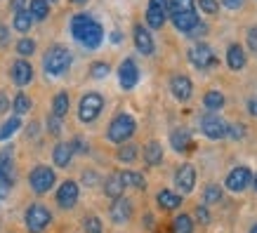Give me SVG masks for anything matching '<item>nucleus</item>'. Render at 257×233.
<instances>
[{"mask_svg":"<svg viewBox=\"0 0 257 233\" xmlns=\"http://www.w3.org/2000/svg\"><path fill=\"white\" fill-rule=\"evenodd\" d=\"M71 36L85 50H97L101 45V40H104V29H101V24L94 17L80 12V15L71 19Z\"/></svg>","mask_w":257,"mask_h":233,"instance_id":"nucleus-1","label":"nucleus"},{"mask_svg":"<svg viewBox=\"0 0 257 233\" xmlns=\"http://www.w3.org/2000/svg\"><path fill=\"white\" fill-rule=\"evenodd\" d=\"M168 17L179 33H191L201 24L196 12V0H168Z\"/></svg>","mask_w":257,"mask_h":233,"instance_id":"nucleus-2","label":"nucleus"},{"mask_svg":"<svg viewBox=\"0 0 257 233\" xmlns=\"http://www.w3.org/2000/svg\"><path fill=\"white\" fill-rule=\"evenodd\" d=\"M71 66V52L64 45H52L43 57V69L47 76H64Z\"/></svg>","mask_w":257,"mask_h":233,"instance_id":"nucleus-3","label":"nucleus"},{"mask_svg":"<svg viewBox=\"0 0 257 233\" xmlns=\"http://www.w3.org/2000/svg\"><path fill=\"white\" fill-rule=\"evenodd\" d=\"M135 132H137V120H135L130 113H118L109 123L106 137H109V141H113V144H125Z\"/></svg>","mask_w":257,"mask_h":233,"instance_id":"nucleus-4","label":"nucleus"},{"mask_svg":"<svg viewBox=\"0 0 257 233\" xmlns=\"http://www.w3.org/2000/svg\"><path fill=\"white\" fill-rule=\"evenodd\" d=\"M101 111H104V97L99 92H87L80 97L78 101V120L80 123H94L97 118L101 116Z\"/></svg>","mask_w":257,"mask_h":233,"instance_id":"nucleus-5","label":"nucleus"},{"mask_svg":"<svg viewBox=\"0 0 257 233\" xmlns=\"http://www.w3.org/2000/svg\"><path fill=\"white\" fill-rule=\"evenodd\" d=\"M24 224H26L29 233H43L47 226L52 224V212L47 210L45 205L33 202L31 207L26 210V214H24Z\"/></svg>","mask_w":257,"mask_h":233,"instance_id":"nucleus-6","label":"nucleus"},{"mask_svg":"<svg viewBox=\"0 0 257 233\" xmlns=\"http://www.w3.org/2000/svg\"><path fill=\"white\" fill-rule=\"evenodd\" d=\"M55 181H57L55 170L47 167V165H36V167L29 172V186L33 188V193H38V195L47 193L50 188L55 186Z\"/></svg>","mask_w":257,"mask_h":233,"instance_id":"nucleus-7","label":"nucleus"},{"mask_svg":"<svg viewBox=\"0 0 257 233\" xmlns=\"http://www.w3.org/2000/svg\"><path fill=\"white\" fill-rule=\"evenodd\" d=\"M189 62L194 64L196 69H212V66H217V55L212 52V47L208 43H196L191 50H189Z\"/></svg>","mask_w":257,"mask_h":233,"instance_id":"nucleus-8","label":"nucleus"},{"mask_svg":"<svg viewBox=\"0 0 257 233\" xmlns=\"http://www.w3.org/2000/svg\"><path fill=\"white\" fill-rule=\"evenodd\" d=\"M226 127H229V123H226L224 118H219L217 113H205V116L201 118V132L212 141L224 139Z\"/></svg>","mask_w":257,"mask_h":233,"instance_id":"nucleus-9","label":"nucleus"},{"mask_svg":"<svg viewBox=\"0 0 257 233\" xmlns=\"http://www.w3.org/2000/svg\"><path fill=\"white\" fill-rule=\"evenodd\" d=\"M252 184V172L245 167V165H238V167H234V170L226 174L224 179V186L231 191V193H243L245 188Z\"/></svg>","mask_w":257,"mask_h":233,"instance_id":"nucleus-10","label":"nucleus"},{"mask_svg":"<svg viewBox=\"0 0 257 233\" xmlns=\"http://www.w3.org/2000/svg\"><path fill=\"white\" fill-rule=\"evenodd\" d=\"M118 83H120L123 90H135L137 87V83H140V66H137L133 57L120 62V66H118Z\"/></svg>","mask_w":257,"mask_h":233,"instance_id":"nucleus-11","label":"nucleus"},{"mask_svg":"<svg viewBox=\"0 0 257 233\" xmlns=\"http://www.w3.org/2000/svg\"><path fill=\"white\" fill-rule=\"evenodd\" d=\"M78 195H80L78 184H76L73 179H66L62 186L57 188V205H59L62 210H71V207H76Z\"/></svg>","mask_w":257,"mask_h":233,"instance_id":"nucleus-12","label":"nucleus"},{"mask_svg":"<svg viewBox=\"0 0 257 233\" xmlns=\"http://www.w3.org/2000/svg\"><path fill=\"white\" fill-rule=\"evenodd\" d=\"M168 22V0H149L147 8V24L149 29H163V24Z\"/></svg>","mask_w":257,"mask_h":233,"instance_id":"nucleus-13","label":"nucleus"},{"mask_svg":"<svg viewBox=\"0 0 257 233\" xmlns=\"http://www.w3.org/2000/svg\"><path fill=\"white\" fill-rule=\"evenodd\" d=\"M175 186H177V193H191L196 188V167L194 165H182L177 172H175Z\"/></svg>","mask_w":257,"mask_h":233,"instance_id":"nucleus-14","label":"nucleus"},{"mask_svg":"<svg viewBox=\"0 0 257 233\" xmlns=\"http://www.w3.org/2000/svg\"><path fill=\"white\" fill-rule=\"evenodd\" d=\"M170 92L177 101H189L191 94H194V83H191V78L184 76V73L172 76L170 78Z\"/></svg>","mask_w":257,"mask_h":233,"instance_id":"nucleus-15","label":"nucleus"},{"mask_svg":"<svg viewBox=\"0 0 257 233\" xmlns=\"http://www.w3.org/2000/svg\"><path fill=\"white\" fill-rule=\"evenodd\" d=\"M109 217L113 224H127L133 219V200L130 198H116L111 202V210H109Z\"/></svg>","mask_w":257,"mask_h":233,"instance_id":"nucleus-16","label":"nucleus"},{"mask_svg":"<svg viewBox=\"0 0 257 233\" xmlns=\"http://www.w3.org/2000/svg\"><path fill=\"white\" fill-rule=\"evenodd\" d=\"M133 38H135V47L140 50L142 55H154L156 45H154V36H151V31H149L147 26L137 24L133 31Z\"/></svg>","mask_w":257,"mask_h":233,"instance_id":"nucleus-17","label":"nucleus"},{"mask_svg":"<svg viewBox=\"0 0 257 233\" xmlns=\"http://www.w3.org/2000/svg\"><path fill=\"white\" fill-rule=\"evenodd\" d=\"M10 76L15 80V85H19V87L29 85L33 80V66L26 62V59H17V62L12 64V69H10Z\"/></svg>","mask_w":257,"mask_h":233,"instance_id":"nucleus-18","label":"nucleus"},{"mask_svg":"<svg viewBox=\"0 0 257 233\" xmlns=\"http://www.w3.org/2000/svg\"><path fill=\"white\" fill-rule=\"evenodd\" d=\"M226 64H229V69L231 71H243L245 69L248 57H245V50H243L238 43L229 45V50H226Z\"/></svg>","mask_w":257,"mask_h":233,"instance_id":"nucleus-19","label":"nucleus"},{"mask_svg":"<svg viewBox=\"0 0 257 233\" xmlns=\"http://www.w3.org/2000/svg\"><path fill=\"white\" fill-rule=\"evenodd\" d=\"M156 202H158L161 210L172 212L182 205V195H179L177 191H170V188H161V191L156 193Z\"/></svg>","mask_w":257,"mask_h":233,"instance_id":"nucleus-20","label":"nucleus"},{"mask_svg":"<svg viewBox=\"0 0 257 233\" xmlns=\"http://www.w3.org/2000/svg\"><path fill=\"white\" fill-rule=\"evenodd\" d=\"M71 158H73V146H71V141H59L52 151V163L57 167H69L71 165Z\"/></svg>","mask_w":257,"mask_h":233,"instance_id":"nucleus-21","label":"nucleus"},{"mask_svg":"<svg viewBox=\"0 0 257 233\" xmlns=\"http://www.w3.org/2000/svg\"><path fill=\"white\" fill-rule=\"evenodd\" d=\"M170 144L177 153H184L191 146V132H189L187 127H175L170 132Z\"/></svg>","mask_w":257,"mask_h":233,"instance_id":"nucleus-22","label":"nucleus"},{"mask_svg":"<svg viewBox=\"0 0 257 233\" xmlns=\"http://www.w3.org/2000/svg\"><path fill=\"white\" fill-rule=\"evenodd\" d=\"M144 160H147V165H151V167H156V165L163 163V146H161V141L154 139L144 146Z\"/></svg>","mask_w":257,"mask_h":233,"instance_id":"nucleus-23","label":"nucleus"},{"mask_svg":"<svg viewBox=\"0 0 257 233\" xmlns=\"http://www.w3.org/2000/svg\"><path fill=\"white\" fill-rule=\"evenodd\" d=\"M224 94L219 92V90H210V92H205V97H203V106L210 111V113H217V111L224 109Z\"/></svg>","mask_w":257,"mask_h":233,"instance_id":"nucleus-24","label":"nucleus"},{"mask_svg":"<svg viewBox=\"0 0 257 233\" xmlns=\"http://www.w3.org/2000/svg\"><path fill=\"white\" fill-rule=\"evenodd\" d=\"M15 148L5 146L0 151V177H15V160H12Z\"/></svg>","mask_w":257,"mask_h":233,"instance_id":"nucleus-25","label":"nucleus"},{"mask_svg":"<svg viewBox=\"0 0 257 233\" xmlns=\"http://www.w3.org/2000/svg\"><path fill=\"white\" fill-rule=\"evenodd\" d=\"M123 181H120V177L118 174H111V177H106V181H104V193L109 195L111 200H116V198H123Z\"/></svg>","mask_w":257,"mask_h":233,"instance_id":"nucleus-26","label":"nucleus"},{"mask_svg":"<svg viewBox=\"0 0 257 233\" xmlns=\"http://www.w3.org/2000/svg\"><path fill=\"white\" fill-rule=\"evenodd\" d=\"M118 177H120V181H123V186H133V188H144V186H147V179H144V174H140V172H135V170L118 172Z\"/></svg>","mask_w":257,"mask_h":233,"instance_id":"nucleus-27","label":"nucleus"},{"mask_svg":"<svg viewBox=\"0 0 257 233\" xmlns=\"http://www.w3.org/2000/svg\"><path fill=\"white\" fill-rule=\"evenodd\" d=\"M29 15L33 17V22H45L50 15V3L47 0H31L29 3Z\"/></svg>","mask_w":257,"mask_h":233,"instance_id":"nucleus-28","label":"nucleus"},{"mask_svg":"<svg viewBox=\"0 0 257 233\" xmlns=\"http://www.w3.org/2000/svg\"><path fill=\"white\" fill-rule=\"evenodd\" d=\"M31 24H33V17L29 15V10L15 12V22H12V26H15V31H19V33L31 31Z\"/></svg>","mask_w":257,"mask_h":233,"instance_id":"nucleus-29","label":"nucleus"},{"mask_svg":"<svg viewBox=\"0 0 257 233\" xmlns=\"http://www.w3.org/2000/svg\"><path fill=\"white\" fill-rule=\"evenodd\" d=\"M66 113H69V94L66 92L55 94V99H52V116L64 118Z\"/></svg>","mask_w":257,"mask_h":233,"instance_id":"nucleus-30","label":"nucleus"},{"mask_svg":"<svg viewBox=\"0 0 257 233\" xmlns=\"http://www.w3.org/2000/svg\"><path fill=\"white\" fill-rule=\"evenodd\" d=\"M172 231L175 233H194V217L191 214H177L172 221Z\"/></svg>","mask_w":257,"mask_h":233,"instance_id":"nucleus-31","label":"nucleus"},{"mask_svg":"<svg viewBox=\"0 0 257 233\" xmlns=\"http://www.w3.org/2000/svg\"><path fill=\"white\" fill-rule=\"evenodd\" d=\"M22 127V118L19 116H15V118H10V120H5V123L0 125V141H5V139H10L12 134L17 132Z\"/></svg>","mask_w":257,"mask_h":233,"instance_id":"nucleus-32","label":"nucleus"},{"mask_svg":"<svg viewBox=\"0 0 257 233\" xmlns=\"http://www.w3.org/2000/svg\"><path fill=\"white\" fill-rule=\"evenodd\" d=\"M116 155H118L120 163H135L137 155H140V148L135 146V144H120V148H118Z\"/></svg>","mask_w":257,"mask_h":233,"instance_id":"nucleus-33","label":"nucleus"},{"mask_svg":"<svg viewBox=\"0 0 257 233\" xmlns=\"http://www.w3.org/2000/svg\"><path fill=\"white\" fill-rule=\"evenodd\" d=\"M222 186H217V184H208L205 186V191H203V200H205V205H217L219 200H222Z\"/></svg>","mask_w":257,"mask_h":233,"instance_id":"nucleus-34","label":"nucleus"},{"mask_svg":"<svg viewBox=\"0 0 257 233\" xmlns=\"http://www.w3.org/2000/svg\"><path fill=\"white\" fill-rule=\"evenodd\" d=\"M83 228H85V233H104L101 219L97 214H85L83 217Z\"/></svg>","mask_w":257,"mask_h":233,"instance_id":"nucleus-35","label":"nucleus"},{"mask_svg":"<svg viewBox=\"0 0 257 233\" xmlns=\"http://www.w3.org/2000/svg\"><path fill=\"white\" fill-rule=\"evenodd\" d=\"M12 109H15L17 116H24V113H29V109H31V99L24 92H19L15 97V101H12Z\"/></svg>","mask_w":257,"mask_h":233,"instance_id":"nucleus-36","label":"nucleus"},{"mask_svg":"<svg viewBox=\"0 0 257 233\" xmlns=\"http://www.w3.org/2000/svg\"><path fill=\"white\" fill-rule=\"evenodd\" d=\"M17 52H19V57H31L33 52H36V40L22 38L19 43H17Z\"/></svg>","mask_w":257,"mask_h":233,"instance_id":"nucleus-37","label":"nucleus"},{"mask_svg":"<svg viewBox=\"0 0 257 233\" xmlns=\"http://www.w3.org/2000/svg\"><path fill=\"white\" fill-rule=\"evenodd\" d=\"M226 137L229 139H245V127H243V123H229V127H226Z\"/></svg>","mask_w":257,"mask_h":233,"instance_id":"nucleus-38","label":"nucleus"},{"mask_svg":"<svg viewBox=\"0 0 257 233\" xmlns=\"http://www.w3.org/2000/svg\"><path fill=\"white\" fill-rule=\"evenodd\" d=\"M198 8L205 15H217L219 12V0H198Z\"/></svg>","mask_w":257,"mask_h":233,"instance_id":"nucleus-39","label":"nucleus"},{"mask_svg":"<svg viewBox=\"0 0 257 233\" xmlns=\"http://www.w3.org/2000/svg\"><path fill=\"white\" fill-rule=\"evenodd\" d=\"M12 186H15V177H0V200L8 198Z\"/></svg>","mask_w":257,"mask_h":233,"instance_id":"nucleus-40","label":"nucleus"},{"mask_svg":"<svg viewBox=\"0 0 257 233\" xmlns=\"http://www.w3.org/2000/svg\"><path fill=\"white\" fill-rule=\"evenodd\" d=\"M90 76H92V78H106V76H109V64H106V62L92 64V71H90Z\"/></svg>","mask_w":257,"mask_h":233,"instance_id":"nucleus-41","label":"nucleus"},{"mask_svg":"<svg viewBox=\"0 0 257 233\" xmlns=\"http://www.w3.org/2000/svg\"><path fill=\"white\" fill-rule=\"evenodd\" d=\"M47 132H50V134H59V132H62V118H57V116L47 118Z\"/></svg>","mask_w":257,"mask_h":233,"instance_id":"nucleus-42","label":"nucleus"},{"mask_svg":"<svg viewBox=\"0 0 257 233\" xmlns=\"http://www.w3.org/2000/svg\"><path fill=\"white\" fill-rule=\"evenodd\" d=\"M194 217L198 219L201 224H208V221H210V212H208V207H205V205H196Z\"/></svg>","mask_w":257,"mask_h":233,"instance_id":"nucleus-43","label":"nucleus"},{"mask_svg":"<svg viewBox=\"0 0 257 233\" xmlns=\"http://www.w3.org/2000/svg\"><path fill=\"white\" fill-rule=\"evenodd\" d=\"M248 47L252 52H257V26L248 29Z\"/></svg>","mask_w":257,"mask_h":233,"instance_id":"nucleus-44","label":"nucleus"},{"mask_svg":"<svg viewBox=\"0 0 257 233\" xmlns=\"http://www.w3.org/2000/svg\"><path fill=\"white\" fill-rule=\"evenodd\" d=\"M26 3L29 0H10V8H12V12H22V10H26Z\"/></svg>","mask_w":257,"mask_h":233,"instance_id":"nucleus-45","label":"nucleus"},{"mask_svg":"<svg viewBox=\"0 0 257 233\" xmlns=\"http://www.w3.org/2000/svg\"><path fill=\"white\" fill-rule=\"evenodd\" d=\"M222 3H224V8H229V10H238V8H243L245 0H222Z\"/></svg>","mask_w":257,"mask_h":233,"instance_id":"nucleus-46","label":"nucleus"},{"mask_svg":"<svg viewBox=\"0 0 257 233\" xmlns=\"http://www.w3.org/2000/svg\"><path fill=\"white\" fill-rule=\"evenodd\" d=\"M8 109H10V99L5 97V92H0V116H3Z\"/></svg>","mask_w":257,"mask_h":233,"instance_id":"nucleus-47","label":"nucleus"},{"mask_svg":"<svg viewBox=\"0 0 257 233\" xmlns=\"http://www.w3.org/2000/svg\"><path fill=\"white\" fill-rule=\"evenodd\" d=\"M8 40H10V31H8V26H3V24H0V45H5Z\"/></svg>","mask_w":257,"mask_h":233,"instance_id":"nucleus-48","label":"nucleus"},{"mask_svg":"<svg viewBox=\"0 0 257 233\" xmlns=\"http://www.w3.org/2000/svg\"><path fill=\"white\" fill-rule=\"evenodd\" d=\"M250 113H252V116H257V99H250Z\"/></svg>","mask_w":257,"mask_h":233,"instance_id":"nucleus-49","label":"nucleus"},{"mask_svg":"<svg viewBox=\"0 0 257 233\" xmlns=\"http://www.w3.org/2000/svg\"><path fill=\"white\" fill-rule=\"evenodd\" d=\"M250 186H252V188H255V191H257V174H255V177H252V184H250Z\"/></svg>","mask_w":257,"mask_h":233,"instance_id":"nucleus-50","label":"nucleus"},{"mask_svg":"<svg viewBox=\"0 0 257 233\" xmlns=\"http://www.w3.org/2000/svg\"><path fill=\"white\" fill-rule=\"evenodd\" d=\"M71 3H76V5H83V3H87V0H71Z\"/></svg>","mask_w":257,"mask_h":233,"instance_id":"nucleus-51","label":"nucleus"},{"mask_svg":"<svg viewBox=\"0 0 257 233\" xmlns=\"http://www.w3.org/2000/svg\"><path fill=\"white\" fill-rule=\"evenodd\" d=\"M250 233H257V224H255V226H252V228H250Z\"/></svg>","mask_w":257,"mask_h":233,"instance_id":"nucleus-52","label":"nucleus"},{"mask_svg":"<svg viewBox=\"0 0 257 233\" xmlns=\"http://www.w3.org/2000/svg\"><path fill=\"white\" fill-rule=\"evenodd\" d=\"M47 3H57V0H47Z\"/></svg>","mask_w":257,"mask_h":233,"instance_id":"nucleus-53","label":"nucleus"}]
</instances>
